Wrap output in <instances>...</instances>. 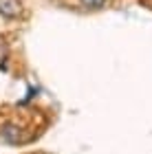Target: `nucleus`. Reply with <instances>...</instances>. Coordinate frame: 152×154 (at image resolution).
I'll use <instances>...</instances> for the list:
<instances>
[{
  "instance_id": "nucleus-2",
  "label": "nucleus",
  "mask_w": 152,
  "mask_h": 154,
  "mask_svg": "<svg viewBox=\"0 0 152 154\" xmlns=\"http://www.w3.org/2000/svg\"><path fill=\"white\" fill-rule=\"evenodd\" d=\"M22 125H18L16 121H5L0 125V137H2V141L7 143H22L24 137H22Z\"/></svg>"
},
{
  "instance_id": "nucleus-3",
  "label": "nucleus",
  "mask_w": 152,
  "mask_h": 154,
  "mask_svg": "<svg viewBox=\"0 0 152 154\" xmlns=\"http://www.w3.org/2000/svg\"><path fill=\"white\" fill-rule=\"evenodd\" d=\"M77 5L86 11H101L108 7V0H77Z\"/></svg>"
},
{
  "instance_id": "nucleus-1",
  "label": "nucleus",
  "mask_w": 152,
  "mask_h": 154,
  "mask_svg": "<svg viewBox=\"0 0 152 154\" xmlns=\"http://www.w3.org/2000/svg\"><path fill=\"white\" fill-rule=\"evenodd\" d=\"M24 16L22 0H0V18L5 20H20Z\"/></svg>"
}]
</instances>
